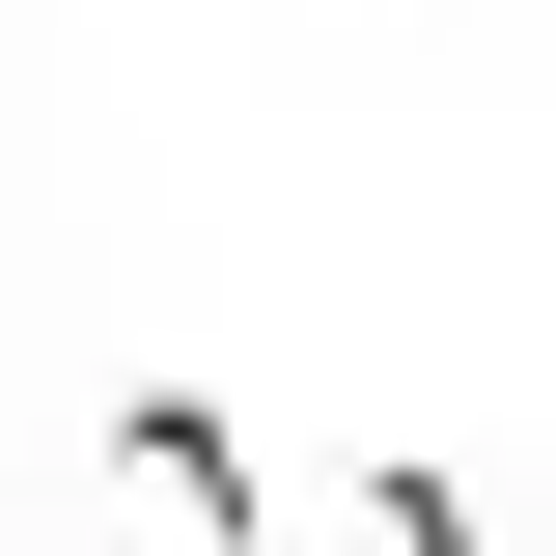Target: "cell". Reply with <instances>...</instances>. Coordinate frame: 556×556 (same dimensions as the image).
<instances>
[{
    "label": "cell",
    "mask_w": 556,
    "mask_h": 556,
    "mask_svg": "<svg viewBox=\"0 0 556 556\" xmlns=\"http://www.w3.org/2000/svg\"><path fill=\"white\" fill-rule=\"evenodd\" d=\"M362 556H501V529H473V473H417V445H362Z\"/></svg>",
    "instance_id": "1"
}]
</instances>
